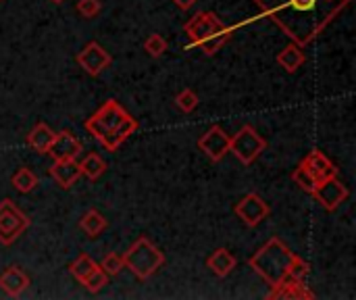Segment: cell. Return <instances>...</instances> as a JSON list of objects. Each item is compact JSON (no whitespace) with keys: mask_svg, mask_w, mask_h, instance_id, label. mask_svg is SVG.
<instances>
[{"mask_svg":"<svg viewBox=\"0 0 356 300\" xmlns=\"http://www.w3.org/2000/svg\"><path fill=\"white\" fill-rule=\"evenodd\" d=\"M294 44L309 46L350 4V0H254Z\"/></svg>","mask_w":356,"mask_h":300,"instance_id":"obj_1","label":"cell"},{"mask_svg":"<svg viewBox=\"0 0 356 300\" xmlns=\"http://www.w3.org/2000/svg\"><path fill=\"white\" fill-rule=\"evenodd\" d=\"M292 257L294 253L290 251V246H286L282 238H271L248 259V265L269 286H275L288 278V267Z\"/></svg>","mask_w":356,"mask_h":300,"instance_id":"obj_2","label":"cell"},{"mask_svg":"<svg viewBox=\"0 0 356 300\" xmlns=\"http://www.w3.org/2000/svg\"><path fill=\"white\" fill-rule=\"evenodd\" d=\"M165 255L159 246L150 242V238L140 236L123 255L125 269H129L138 280H150L163 265H165Z\"/></svg>","mask_w":356,"mask_h":300,"instance_id":"obj_3","label":"cell"},{"mask_svg":"<svg viewBox=\"0 0 356 300\" xmlns=\"http://www.w3.org/2000/svg\"><path fill=\"white\" fill-rule=\"evenodd\" d=\"M265 148H267V140L250 123L240 127V132L229 138V152L242 165H252L265 152Z\"/></svg>","mask_w":356,"mask_h":300,"instance_id":"obj_4","label":"cell"},{"mask_svg":"<svg viewBox=\"0 0 356 300\" xmlns=\"http://www.w3.org/2000/svg\"><path fill=\"white\" fill-rule=\"evenodd\" d=\"M29 226V217L15 205V200H0V244H15L23 236V232H27Z\"/></svg>","mask_w":356,"mask_h":300,"instance_id":"obj_5","label":"cell"},{"mask_svg":"<svg viewBox=\"0 0 356 300\" xmlns=\"http://www.w3.org/2000/svg\"><path fill=\"white\" fill-rule=\"evenodd\" d=\"M125 115H127V111L115 100V98H111V100H106L90 119H86V129L90 132V136H94L98 142L113 129V127H117L123 119H125Z\"/></svg>","mask_w":356,"mask_h":300,"instance_id":"obj_6","label":"cell"},{"mask_svg":"<svg viewBox=\"0 0 356 300\" xmlns=\"http://www.w3.org/2000/svg\"><path fill=\"white\" fill-rule=\"evenodd\" d=\"M227 25L213 13V10H200L196 13L186 25H184V31L190 40L192 46H198L200 42H204L207 38L215 35L217 31L225 29Z\"/></svg>","mask_w":356,"mask_h":300,"instance_id":"obj_7","label":"cell"},{"mask_svg":"<svg viewBox=\"0 0 356 300\" xmlns=\"http://www.w3.org/2000/svg\"><path fill=\"white\" fill-rule=\"evenodd\" d=\"M311 196H313L325 211L334 213L336 209H340L342 203H346V198L350 196V190H348L346 184L340 182L338 175H334V177L321 180V182L315 186V190L311 192Z\"/></svg>","mask_w":356,"mask_h":300,"instance_id":"obj_8","label":"cell"},{"mask_svg":"<svg viewBox=\"0 0 356 300\" xmlns=\"http://www.w3.org/2000/svg\"><path fill=\"white\" fill-rule=\"evenodd\" d=\"M234 213H236V217H238L240 221H244L248 228H257L259 223H263V221L269 217L271 209H269V205L265 203L263 196H259L257 192H250V194H246L240 203H236Z\"/></svg>","mask_w":356,"mask_h":300,"instance_id":"obj_9","label":"cell"},{"mask_svg":"<svg viewBox=\"0 0 356 300\" xmlns=\"http://www.w3.org/2000/svg\"><path fill=\"white\" fill-rule=\"evenodd\" d=\"M77 65L92 77H98L104 69H108L113 65V56L98 44V42H90L86 44L79 52H77Z\"/></svg>","mask_w":356,"mask_h":300,"instance_id":"obj_10","label":"cell"},{"mask_svg":"<svg viewBox=\"0 0 356 300\" xmlns=\"http://www.w3.org/2000/svg\"><path fill=\"white\" fill-rule=\"evenodd\" d=\"M196 144H198L200 152H204L213 163L223 161V157L229 152V136L225 134V129L221 125H213L211 129H207L198 138Z\"/></svg>","mask_w":356,"mask_h":300,"instance_id":"obj_11","label":"cell"},{"mask_svg":"<svg viewBox=\"0 0 356 300\" xmlns=\"http://www.w3.org/2000/svg\"><path fill=\"white\" fill-rule=\"evenodd\" d=\"M83 150L79 138L71 132V129H63L58 134H54L52 138V144L48 148V157H52V161H58V159H77L79 152Z\"/></svg>","mask_w":356,"mask_h":300,"instance_id":"obj_12","label":"cell"},{"mask_svg":"<svg viewBox=\"0 0 356 300\" xmlns=\"http://www.w3.org/2000/svg\"><path fill=\"white\" fill-rule=\"evenodd\" d=\"M269 300H315V292L305 284L296 280H282L280 284L271 286V292L267 294Z\"/></svg>","mask_w":356,"mask_h":300,"instance_id":"obj_13","label":"cell"},{"mask_svg":"<svg viewBox=\"0 0 356 300\" xmlns=\"http://www.w3.org/2000/svg\"><path fill=\"white\" fill-rule=\"evenodd\" d=\"M29 288V276L17 267V265H10L6 267L2 274H0V290L10 297V299H19L25 290Z\"/></svg>","mask_w":356,"mask_h":300,"instance_id":"obj_14","label":"cell"},{"mask_svg":"<svg viewBox=\"0 0 356 300\" xmlns=\"http://www.w3.org/2000/svg\"><path fill=\"white\" fill-rule=\"evenodd\" d=\"M48 173L56 182V186H60L63 190H69L81 177L79 163L75 159H58V161H54L52 167L48 169Z\"/></svg>","mask_w":356,"mask_h":300,"instance_id":"obj_15","label":"cell"},{"mask_svg":"<svg viewBox=\"0 0 356 300\" xmlns=\"http://www.w3.org/2000/svg\"><path fill=\"white\" fill-rule=\"evenodd\" d=\"M138 129V121L127 113L125 115V119L117 125V127H113L102 140H100V146L104 148V150H108V152H115L134 132Z\"/></svg>","mask_w":356,"mask_h":300,"instance_id":"obj_16","label":"cell"},{"mask_svg":"<svg viewBox=\"0 0 356 300\" xmlns=\"http://www.w3.org/2000/svg\"><path fill=\"white\" fill-rule=\"evenodd\" d=\"M300 165H305L317 182L325 180V177H334V175H338L336 165H334V163L330 161V157H325L321 150H311V152L300 161Z\"/></svg>","mask_w":356,"mask_h":300,"instance_id":"obj_17","label":"cell"},{"mask_svg":"<svg viewBox=\"0 0 356 300\" xmlns=\"http://www.w3.org/2000/svg\"><path fill=\"white\" fill-rule=\"evenodd\" d=\"M238 265V259L227 251V248H217L209 255L207 267L217 276V278H227Z\"/></svg>","mask_w":356,"mask_h":300,"instance_id":"obj_18","label":"cell"},{"mask_svg":"<svg viewBox=\"0 0 356 300\" xmlns=\"http://www.w3.org/2000/svg\"><path fill=\"white\" fill-rule=\"evenodd\" d=\"M52 138H54V132L50 129V125L40 121V123H35V125L29 129L25 142H27V146H29L31 150H35L38 155H46L48 148H50V144H52Z\"/></svg>","mask_w":356,"mask_h":300,"instance_id":"obj_19","label":"cell"},{"mask_svg":"<svg viewBox=\"0 0 356 300\" xmlns=\"http://www.w3.org/2000/svg\"><path fill=\"white\" fill-rule=\"evenodd\" d=\"M305 61H307V54H305V50H302V46H298V44H288L280 54H277V63L288 71V73H296L302 65H305Z\"/></svg>","mask_w":356,"mask_h":300,"instance_id":"obj_20","label":"cell"},{"mask_svg":"<svg viewBox=\"0 0 356 300\" xmlns=\"http://www.w3.org/2000/svg\"><path fill=\"white\" fill-rule=\"evenodd\" d=\"M106 226H108L106 217H104L100 211H96V209L86 211V213H83V217L79 219V228H81V232H83L86 236H90V238H98V236L106 230Z\"/></svg>","mask_w":356,"mask_h":300,"instance_id":"obj_21","label":"cell"},{"mask_svg":"<svg viewBox=\"0 0 356 300\" xmlns=\"http://www.w3.org/2000/svg\"><path fill=\"white\" fill-rule=\"evenodd\" d=\"M236 29H238L236 25H227L225 29H221V31H217L215 35H211V38H207L204 42H200L196 48H200L207 56H215V54L232 40V35H234Z\"/></svg>","mask_w":356,"mask_h":300,"instance_id":"obj_22","label":"cell"},{"mask_svg":"<svg viewBox=\"0 0 356 300\" xmlns=\"http://www.w3.org/2000/svg\"><path fill=\"white\" fill-rule=\"evenodd\" d=\"M79 171L83 177H88L90 182H96L104 175L106 171V161L98 155V152H90L88 157H83V161H79Z\"/></svg>","mask_w":356,"mask_h":300,"instance_id":"obj_23","label":"cell"},{"mask_svg":"<svg viewBox=\"0 0 356 300\" xmlns=\"http://www.w3.org/2000/svg\"><path fill=\"white\" fill-rule=\"evenodd\" d=\"M10 186L19 194H29V192H33L38 188V175L27 167H19L10 177Z\"/></svg>","mask_w":356,"mask_h":300,"instance_id":"obj_24","label":"cell"},{"mask_svg":"<svg viewBox=\"0 0 356 300\" xmlns=\"http://www.w3.org/2000/svg\"><path fill=\"white\" fill-rule=\"evenodd\" d=\"M96 269H98V263H96L92 257H88V255H79V257L69 265L71 276H73L79 284H83Z\"/></svg>","mask_w":356,"mask_h":300,"instance_id":"obj_25","label":"cell"},{"mask_svg":"<svg viewBox=\"0 0 356 300\" xmlns=\"http://www.w3.org/2000/svg\"><path fill=\"white\" fill-rule=\"evenodd\" d=\"M292 182L300 188V190H305V192H313L315 190V186L319 184L313 175H311V171L305 167V165H298L294 171H292Z\"/></svg>","mask_w":356,"mask_h":300,"instance_id":"obj_26","label":"cell"},{"mask_svg":"<svg viewBox=\"0 0 356 300\" xmlns=\"http://www.w3.org/2000/svg\"><path fill=\"white\" fill-rule=\"evenodd\" d=\"M167 48H169V44H167L165 35H161V33H150V35L144 40V50H146L148 56H152V58L163 56V54L167 52Z\"/></svg>","mask_w":356,"mask_h":300,"instance_id":"obj_27","label":"cell"},{"mask_svg":"<svg viewBox=\"0 0 356 300\" xmlns=\"http://www.w3.org/2000/svg\"><path fill=\"white\" fill-rule=\"evenodd\" d=\"M198 94L194 90H181L177 96H175V106L181 111V113H194L198 109Z\"/></svg>","mask_w":356,"mask_h":300,"instance_id":"obj_28","label":"cell"},{"mask_svg":"<svg viewBox=\"0 0 356 300\" xmlns=\"http://www.w3.org/2000/svg\"><path fill=\"white\" fill-rule=\"evenodd\" d=\"M100 269L108 276V278H113V276H119L123 269H125V263H123V257L121 255H117V253H108L100 263Z\"/></svg>","mask_w":356,"mask_h":300,"instance_id":"obj_29","label":"cell"},{"mask_svg":"<svg viewBox=\"0 0 356 300\" xmlns=\"http://www.w3.org/2000/svg\"><path fill=\"white\" fill-rule=\"evenodd\" d=\"M309 274H311V265L302 257L294 255L292 261H290V267H288V278L296 280V282H305Z\"/></svg>","mask_w":356,"mask_h":300,"instance_id":"obj_30","label":"cell"},{"mask_svg":"<svg viewBox=\"0 0 356 300\" xmlns=\"http://www.w3.org/2000/svg\"><path fill=\"white\" fill-rule=\"evenodd\" d=\"M106 284H108V276H106V274L100 269V265H98V269H96V271H94V274H92L83 284H81V286H83L90 294H98Z\"/></svg>","mask_w":356,"mask_h":300,"instance_id":"obj_31","label":"cell"},{"mask_svg":"<svg viewBox=\"0 0 356 300\" xmlns=\"http://www.w3.org/2000/svg\"><path fill=\"white\" fill-rule=\"evenodd\" d=\"M75 8L83 19H94L96 15H100L102 4H100V0H77Z\"/></svg>","mask_w":356,"mask_h":300,"instance_id":"obj_32","label":"cell"},{"mask_svg":"<svg viewBox=\"0 0 356 300\" xmlns=\"http://www.w3.org/2000/svg\"><path fill=\"white\" fill-rule=\"evenodd\" d=\"M175 4H177V8H181V10H190V6H194L198 0H173Z\"/></svg>","mask_w":356,"mask_h":300,"instance_id":"obj_33","label":"cell"},{"mask_svg":"<svg viewBox=\"0 0 356 300\" xmlns=\"http://www.w3.org/2000/svg\"><path fill=\"white\" fill-rule=\"evenodd\" d=\"M50 2H56V4H60V2H63V0H50Z\"/></svg>","mask_w":356,"mask_h":300,"instance_id":"obj_34","label":"cell"},{"mask_svg":"<svg viewBox=\"0 0 356 300\" xmlns=\"http://www.w3.org/2000/svg\"><path fill=\"white\" fill-rule=\"evenodd\" d=\"M0 2H2V0H0Z\"/></svg>","mask_w":356,"mask_h":300,"instance_id":"obj_35","label":"cell"}]
</instances>
